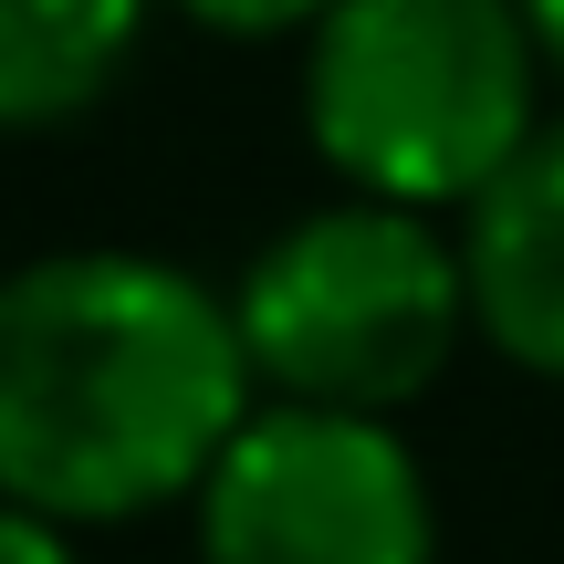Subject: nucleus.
I'll return each instance as SVG.
<instances>
[{"mask_svg":"<svg viewBox=\"0 0 564 564\" xmlns=\"http://www.w3.org/2000/svg\"><path fill=\"white\" fill-rule=\"evenodd\" d=\"M262 377L230 293L126 241L0 272V502L42 523H137L199 502Z\"/></svg>","mask_w":564,"mask_h":564,"instance_id":"1","label":"nucleus"},{"mask_svg":"<svg viewBox=\"0 0 564 564\" xmlns=\"http://www.w3.org/2000/svg\"><path fill=\"white\" fill-rule=\"evenodd\" d=\"M544 53L523 0H335L303 32V137L345 199L470 209L533 137Z\"/></svg>","mask_w":564,"mask_h":564,"instance_id":"2","label":"nucleus"},{"mask_svg":"<svg viewBox=\"0 0 564 564\" xmlns=\"http://www.w3.org/2000/svg\"><path fill=\"white\" fill-rule=\"evenodd\" d=\"M230 324L272 408H335V419H387L470 335V272L460 230L429 209L335 199L282 220L230 282Z\"/></svg>","mask_w":564,"mask_h":564,"instance_id":"3","label":"nucleus"},{"mask_svg":"<svg viewBox=\"0 0 564 564\" xmlns=\"http://www.w3.org/2000/svg\"><path fill=\"white\" fill-rule=\"evenodd\" d=\"M199 564H440V502L398 419L251 408L188 502Z\"/></svg>","mask_w":564,"mask_h":564,"instance_id":"4","label":"nucleus"},{"mask_svg":"<svg viewBox=\"0 0 564 564\" xmlns=\"http://www.w3.org/2000/svg\"><path fill=\"white\" fill-rule=\"evenodd\" d=\"M460 272H470V324L512 366L564 377V126H544L460 209Z\"/></svg>","mask_w":564,"mask_h":564,"instance_id":"5","label":"nucleus"},{"mask_svg":"<svg viewBox=\"0 0 564 564\" xmlns=\"http://www.w3.org/2000/svg\"><path fill=\"white\" fill-rule=\"evenodd\" d=\"M158 0H0V137L95 116L126 84Z\"/></svg>","mask_w":564,"mask_h":564,"instance_id":"6","label":"nucleus"},{"mask_svg":"<svg viewBox=\"0 0 564 564\" xmlns=\"http://www.w3.org/2000/svg\"><path fill=\"white\" fill-rule=\"evenodd\" d=\"M167 11H188L199 32H220V42H282V32H314L335 0H167Z\"/></svg>","mask_w":564,"mask_h":564,"instance_id":"7","label":"nucleus"},{"mask_svg":"<svg viewBox=\"0 0 564 564\" xmlns=\"http://www.w3.org/2000/svg\"><path fill=\"white\" fill-rule=\"evenodd\" d=\"M0 564H84V554H74V533H63V523L0 502Z\"/></svg>","mask_w":564,"mask_h":564,"instance_id":"8","label":"nucleus"},{"mask_svg":"<svg viewBox=\"0 0 564 564\" xmlns=\"http://www.w3.org/2000/svg\"><path fill=\"white\" fill-rule=\"evenodd\" d=\"M533 21V53H544V74H564V0H523Z\"/></svg>","mask_w":564,"mask_h":564,"instance_id":"9","label":"nucleus"}]
</instances>
